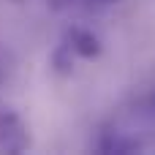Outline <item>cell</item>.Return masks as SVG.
<instances>
[{
    "mask_svg": "<svg viewBox=\"0 0 155 155\" xmlns=\"http://www.w3.org/2000/svg\"><path fill=\"white\" fill-rule=\"evenodd\" d=\"M98 54H101L98 35L84 27H71L63 35V41L57 44V49L52 54V65L57 74H71L76 60H95Z\"/></svg>",
    "mask_w": 155,
    "mask_h": 155,
    "instance_id": "1",
    "label": "cell"
},
{
    "mask_svg": "<svg viewBox=\"0 0 155 155\" xmlns=\"http://www.w3.org/2000/svg\"><path fill=\"white\" fill-rule=\"evenodd\" d=\"M139 144L134 142V139H123L120 134H109L104 142H101V150L104 153H131V150H136Z\"/></svg>",
    "mask_w": 155,
    "mask_h": 155,
    "instance_id": "3",
    "label": "cell"
},
{
    "mask_svg": "<svg viewBox=\"0 0 155 155\" xmlns=\"http://www.w3.org/2000/svg\"><path fill=\"white\" fill-rule=\"evenodd\" d=\"M153 106H155V95H153Z\"/></svg>",
    "mask_w": 155,
    "mask_h": 155,
    "instance_id": "4",
    "label": "cell"
},
{
    "mask_svg": "<svg viewBox=\"0 0 155 155\" xmlns=\"http://www.w3.org/2000/svg\"><path fill=\"white\" fill-rule=\"evenodd\" d=\"M30 150V131L27 123L8 106H0V153L19 155Z\"/></svg>",
    "mask_w": 155,
    "mask_h": 155,
    "instance_id": "2",
    "label": "cell"
}]
</instances>
